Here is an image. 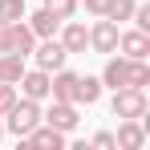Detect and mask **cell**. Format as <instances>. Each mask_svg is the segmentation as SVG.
I'll return each mask as SVG.
<instances>
[{
  "mask_svg": "<svg viewBox=\"0 0 150 150\" xmlns=\"http://www.w3.org/2000/svg\"><path fill=\"white\" fill-rule=\"evenodd\" d=\"M105 16H110L114 25H118V21H130V16H134V0H110Z\"/></svg>",
  "mask_w": 150,
  "mask_h": 150,
  "instance_id": "ac0fdd59",
  "label": "cell"
},
{
  "mask_svg": "<svg viewBox=\"0 0 150 150\" xmlns=\"http://www.w3.org/2000/svg\"><path fill=\"white\" fill-rule=\"evenodd\" d=\"M33 126H41V110H37V101H33V98L12 101V110H8V130H12L16 138H25Z\"/></svg>",
  "mask_w": 150,
  "mask_h": 150,
  "instance_id": "6da1fadb",
  "label": "cell"
},
{
  "mask_svg": "<svg viewBox=\"0 0 150 150\" xmlns=\"http://www.w3.org/2000/svg\"><path fill=\"white\" fill-rule=\"evenodd\" d=\"M21 73H25V57H21V53H4V57H0V81L16 85Z\"/></svg>",
  "mask_w": 150,
  "mask_h": 150,
  "instance_id": "4fadbf2b",
  "label": "cell"
},
{
  "mask_svg": "<svg viewBox=\"0 0 150 150\" xmlns=\"http://www.w3.org/2000/svg\"><path fill=\"white\" fill-rule=\"evenodd\" d=\"M118 41H122V49H126L130 61H146L150 57V41H146L142 28H138V33H126V37H118Z\"/></svg>",
  "mask_w": 150,
  "mask_h": 150,
  "instance_id": "52a82bcc",
  "label": "cell"
},
{
  "mask_svg": "<svg viewBox=\"0 0 150 150\" xmlns=\"http://www.w3.org/2000/svg\"><path fill=\"white\" fill-rule=\"evenodd\" d=\"M21 85H25V98L41 101L45 93H49V73H45V69H33V73H21Z\"/></svg>",
  "mask_w": 150,
  "mask_h": 150,
  "instance_id": "ba28073f",
  "label": "cell"
},
{
  "mask_svg": "<svg viewBox=\"0 0 150 150\" xmlns=\"http://www.w3.org/2000/svg\"><path fill=\"white\" fill-rule=\"evenodd\" d=\"M118 146H126V150H138L142 142H146V126H138V118H126V126L118 130V138H114Z\"/></svg>",
  "mask_w": 150,
  "mask_h": 150,
  "instance_id": "8992f818",
  "label": "cell"
},
{
  "mask_svg": "<svg viewBox=\"0 0 150 150\" xmlns=\"http://www.w3.org/2000/svg\"><path fill=\"white\" fill-rule=\"evenodd\" d=\"M0 21H25V0H0Z\"/></svg>",
  "mask_w": 150,
  "mask_h": 150,
  "instance_id": "d6986e66",
  "label": "cell"
},
{
  "mask_svg": "<svg viewBox=\"0 0 150 150\" xmlns=\"http://www.w3.org/2000/svg\"><path fill=\"white\" fill-rule=\"evenodd\" d=\"M114 114H118V118H142V114H146V93L122 85V89L114 93Z\"/></svg>",
  "mask_w": 150,
  "mask_h": 150,
  "instance_id": "7a4b0ae2",
  "label": "cell"
},
{
  "mask_svg": "<svg viewBox=\"0 0 150 150\" xmlns=\"http://www.w3.org/2000/svg\"><path fill=\"white\" fill-rule=\"evenodd\" d=\"M134 16H138V28L150 33V8H134Z\"/></svg>",
  "mask_w": 150,
  "mask_h": 150,
  "instance_id": "603a6c76",
  "label": "cell"
},
{
  "mask_svg": "<svg viewBox=\"0 0 150 150\" xmlns=\"http://www.w3.org/2000/svg\"><path fill=\"white\" fill-rule=\"evenodd\" d=\"M61 45H65V53H85V45H89V33H85V25H65V33H61Z\"/></svg>",
  "mask_w": 150,
  "mask_h": 150,
  "instance_id": "7c38bea8",
  "label": "cell"
},
{
  "mask_svg": "<svg viewBox=\"0 0 150 150\" xmlns=\"http://www.w3.org/2000/svg\"><path fill=\"white\" fill-rule=\"evenodd\" d=\"M57 25H61V16H53L49 8H41V12H33V16H28L33 37H53V33H57Z\"/></svg>",
  "mask_w": 150,
  "mask_h": 150,
  "instance_id": "8fae6325",
  "label": "cell"
},
{
  "mask_svg": "<svg viewBox=\"0 0 150 150\" xmlns=\"http://www.w3.org/2000/svg\"><path fill=\"white\" fill-rule=\"evenodd\" d=\"M89 45L98 53H114L118 49V25H114V21H98V28L89 33Z\"/></svg>",
  "mask_w": 150,
  "mask_h": 150,
  "instance_id": "5b68a950",
  "label": "cell"
},
{
  "mask_svg": "<svg viewBox=\"0 0 150 150\" xmlns=\"http://www.w3.org/2000/svg\"><path fill=\"white\" fill-rule=\"evenodd\" d=\"M130 89H146L150 85V65L146 61H130V81H126Z\"/></svg>",
  "mask_w": 150,
  "mask_h": 150,
  "instance_id": "e0dca14e",
  "label": "cell"
},
{
  "mask_svg": "<svg viewBox=\"0 0 150 150\" xmlns=\"http://www.w3.org/2000/svg\"><path fill=\"white\" fill-rule=\"evenodd\" d=\"M73 85H77V73H57V77L49 81L53 101H73Z\"/></svg>",
  "mask_w": 150,
  "mask_h": 150,
  "instance_id": "2e32d148",
  "label": "cell"
},
{
  "mask_svg": "<svg viewBox=\"0 0 150 150\" xmlns=\"http://www.w3.org/2000/svg\"><path fill=\"white\" fill-rule=\"evenodd\" d=\"M8 33H12V21H0V53H8Z\"/></svg>",
  "mask_w": 150,
  "mask_h": 150,
  "instance_id": "7402d4cb",
  "label": "cell"
},
{
  "mask_svg": "<svg viewBox=\"0 0 150 150\" xmlns=\"http://www.w3.org/2000/svg\"><path fill=\"white\" fill-rule=\"evenodd\" d=\"M0 138H4V126H0Z\"/></svg>",
  "mask_w": 150,
  "mask_h": 150,
  "instance_id": "484cf974",
  "label": "cell"
},
{
  "mask_svg": "<svg viewBox=\"0 0 150 150\" xmlns=\"http://www.w3.org/2000/svg\"><path fill=\"white\" fill-rule=\"evenodd\" d=\"M65 57H69L65 45H61V41H53V37H45V45L37 49V69H45V73H49V69H61V65H65Z\"/></svg>",
  "mask_w": 150,
  "mask_h": 150,
  "instance_id": "3957f363",
  "label": "cell"
},
{
  "mask_svg": "<svg viewBox=\"0 0 150 150\" xmlns=\"http://www.w3.org/2000/svg\"><path fill=\"white\" fill-rule=\"evenodd\" d=\"M12 101H16V89H12L8 81H0V114H8V110H12Z\"/></svg>",
  "mask_w": 150,
  "mask_h": 150,
  "instance_id": "44dd1931",
  "label": "cell"
},
{
  "mask_svg": "<svg viewBox=\"0 0 150 150\" xmlns=\"http://www.w3.org/2000/svg\"><path fill=\"white\" fill-rule=\"evenodd\" d=\"M93 146H101V150H110V146H114V134H98V138H93Z\"/></svg>",
  "mask_w": 150,
  "mask_h": 150,
  "instance_id": "d4e9b609",
  "label": "cell"
},
{
  "mask_svg": "<svg viewBox=\"0 0 150 150\" xmlns=\"http://www.w3.org/2000/svg\"><path fill=\"white\" fill-rule=\"evenodd\" d=\"M98 98H101V81H98V77H77V85H73V101L93 105Z\"/></svg>",
  "mask_w": 150,
  "mask_h": 150,
  "instance_id": "9a60e30c",
  "label": "cell"
},
{
  "mask_svg": "<svg viewBox=\"0 0 150 150\" xmlns=\"http://www.w3.org/2000/svg\"><path fill=\"white\" fill-rule=\"evenodd\" d=\"M25 138L33 142V146H53V150L65 146V134H61V130H53V126H45V130H41V126H33Z\"/></svg>",
  "mask_w": 150,
  "mask_h": 150,
  "instance_id": "30bf717a",
  "label": "cell"
},
{
  "mask_svg": "<svg viewBox=\"0 0 150 150\" xmlns=\"http://www.w3.org/2000/svg\"><path fill=\"white\" fill-rule=\"evenodd\" d=\"M45 8H49L53 16H61V21H65V16H73L77 0H45Z\"/></svg>",
  "mask_w": 150,
  "mask_h": 150,
  "instance_id": "ffe728a7",
  "label": "cell"
},
{
  "mask_svg": "<svg viewBox=\"0 0 150 150\" xmlns=\"http://www.w3.org/2000/svg\"><path fill=\"white\" fill-rule=\"evenodd\" d=\"M33 41H37V37H33V28L21 25V21H12V33H8V53H21V57H25V53H33Z\"/></svg>",
  "mask_w": 150,
  "mask_h": 150,
  "instance_id": "9c48e42d",
  "label": "cell"
},
{
  "mask_svg": "<svg viewBox=\"0 0 150 150\" xmlns=\"http://www.w3.org/2000/svg\"><path fill=\"white\" fill-rule=\"evenodd\" d=\"M45 122L53 126V130H61V134H69L77 126V110H73V101H53V110L45 114Z\"/></svg>",
  "mask_w": 150,
  "mask_h": 150,
  "instance_id": "277c9868",
  "label": "cell"
},
{
  "mask_svg": "<svg viewBox=\"0 0 150 150\" xmlns=\"http://www.w3.org/2000/svg\"><path fill=\"white\" fill-rule=\"evenodd\" d=\"M101 77H105V85H114V89H122L126 81H130V57H118V61H110Z\"/></svg>",
  "mask_w": 150,
  "mask_h": 150,
  "instance_id": "5bb4252c",
  "label": "cell"
},
{
  "mask_svg": "<svg viewBox=\"0 0 150 150\" xmlns=\"http://www.w3.org/2000/svg\"><path fill=\"white\" fill-rule=\"evenodd\" d=\"M85 8H89V12H98V16H105V8H110V0H85Z\"/></svg>",
  "mask_w": 150,
  "mask_h": 150,
  "instance_id": "cb8c5ba5",
  "label": "cell"
}]
</instances>
